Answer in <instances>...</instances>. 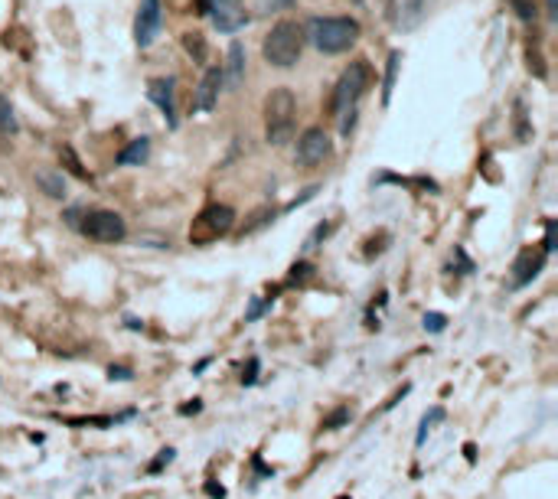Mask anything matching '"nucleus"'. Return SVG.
I'll return each instance as SVG.
<instances>
[{
  "mask_svg": "<svg viewBox=\"0 0 558 499\" xmlns=\"http://www.w3.org/2000/svg\"><path fill=\"white\" fill-rule=\"evenodd\" d=\"M304 39H310L320 52H347L360 39V23L349 17H313L304 30Z\"/></svg>",
  "mask_w": 558,
  "mask_h": 499,
  "instance_id": "f257e3e1",
  "label": "nucleus"
},
{
  "mask_svg": "<svg viewBox=\"0 0 558 499\" xmlns=\"http://www.w3.org/2000/svg\"><path fill=\"white\" fill-rule=\"evenodd\" d=\"M294 114H298V101L291 88H274L265 98V131H268V144L281 147L294 138Z\"/></svg>",
  "mask_w": 558,
  "mask_h": 499,
  "instance_id": "f03ea898",
  "label": "nucleus"
},
{
  "mask_svg": "<svg viewBox=\"0 0 558 499\" xmlns=\"http://www.w3.org/2000/svg\"><path fill=\"white\" fill-rule=\"evenodd\" d=\"M304 50V26L294 20H281L271 26V33L265 36V59L278 69H291L300 59Z\"/></svg>",
  "mask_w": 558,
  "mask_h": 499,
  "instance_id": "7ed1b4c3",
  "label": "nucleus"
},
{
  "mask_svg": "<svg viewBox=\"0 0 558 499\" xmlns=\"http://www.w3.org/2000/svg\"><path fill=\"white\" fill-rule=\"evenodd\" d=\"M232 222H236V213L229 206H209V209H203L193 219V225H189V242L193 245H209L219 235H225L232 229Z\"/></svg>",
  "mask_w": 558,
  "mask_h": 499,
  "instance_id": "20e7f679",
  "label": "nucleus"
},
{
  "mask_svg": "<svg viewBox=\"0 0 558 499\" xmlns=\"http://www.w3.org/2000/svg\"><path fill=\"white\" fill-rule=\"evenodd\" d=\"M366 85H369V69H366V63H353L347 72L340 75V82H336L333 112L336 114L353 112V108H356V101H360V95L366 92Z\"/></svg>",
  "mask_w": 558,
  "mask_h": 499,
  "instance_id": "39448f33",
  "label": "nucleus"
},
{
  "mask_svg": "<svg viewBox=\"0 0 558 499\" xmlns=\"http://www.w3.org/2000/svg\"><path fill=\"white\" fill-rule=\"evenodd\" d=\"M82 232H85L88 238L101 242V245H114V242H121V238L127 235V225H124V219L118 213H112V209H95V213L85 215Z\"/></svg>",
  "mask_w": 558,
  "mask_h": 499,
  "instance_id": "423d86ee",
  "label": "nucleus"
},
{
  "mask_svg": "<svg viewBox=\"0 0 558 499\" xmlns=\"http://www.w3.org/2000/svg\"><path fill=\"white\" fill-rule=\"evenodd\" d=\"M161 0H141V10H137L134 17V39L141 50H147L150 43L157 39V33H161Z\"/></svg>",
  "mask_w": 558,
  "mask_h": 499,
  "instance_id": "0eeeda50",
  "label": "nucleus"
},
{
  "mask_svg": "<svg viewBox=\"0 0 558 499\" xmlns=\"http://www.w3.org/2000/svg\"><path fill=\"white\" fill-rule=\"evenodd\" d=\"M330 157V138L323 127H307L298 140V163L300 167H317Z\"/></svg>",
  "mask_w": 558,
  "mask_h": 499,
  "instance_id": "6e6552de",
  "label": "nucleus"
},
{
  "mask_svg": "<svg viewBox=\"0 0 558 499\" xmlns=\"http://www.w3.org/2000/svg\"><path fill=\"white\" fill-rule=\"evenodd\" d=\"M206 13L212 17L216 30H223V33H236V30L245 26L242 0H206Z\"/></svg>",
  "mask_w": 558,
  "mask_h": 499,
  "instance_id": "1a4fd4ad",
  "label": "nucleus"
},
{
  "mask_svg": "<svg viewBox=\"0 0 558 499\" xmlns=\"http://www.w3.org/2000/svg\"><path fill=\"white\" fill-rule=\"evenodd\" d=\"M546 255H548L546 248H526V251H519V258H516V264H513V287L529 284V281L542 271Z\"/></svg>",
  "mask_w": 558,
  "mask_h": 499,
  "instance_id": "9d476101",
  "label": "nucleus"
},
{
  "mask_svg": "<svg viewBox=\"0 0 558 499\" xmlns=\"http://www.w3.org/2000/svg\"><path fill=\"white\" fill-rule=\"evenodd\" d=\"M223 82L229 85V92H236V88L245 82V50H242V43H232V46H229L225 69H223Z\"/></svg>",
  "mask_w": 558,
  "mask_h": 499,
  "instance_id": "9b49d317",
  "label": "nucleus"
},
{
  "mask_svg": "<svg viewBox=\"0 0 558 499\" xmlns=\"http://www.w3.org/2000/svg\"><path fill=\"white\" fill-rule=\"evenodd\" d=\"M219 85H223V69L212 65V69H206L203 82H199V92H196V108L199 112H209L212 105H216V98H219Z\"/></svg>",
  "mask_w": 558,
  "mask_h": 499,
  "instance_id": "f8f14e48",
  "label": "nucleus"
},
{
  "mask_svg": "<svg viewBox=\"0 0 558 499\" xmlns=\"http://www.w3.org/2000/svg\"><path fill=\"white\" fill-rule=\"evenodd\" d=\"M150 98L157 101V108L167 114V121L176 125V118H174V82H170V78H154V82H150Z\"/></svg>",
  "mask_w": 558,
  "mask_h": 499,
  "instance_id": "ddd939ff",
  "label": "nucleus"
},
{
  "mask_svg": "<svg viewBox=\"0 0 558 499\" xmlns=\"http://www.w3.org/2000/svg\"><path fill=\"white\" fill-rule=\"evenodd\" d=\"M147 157H150V140L137 138V140H131V147H124L121 153H118V163H121V167H141Z\"/></svg>",
  "mask_w": 558,
  "mask_h": 499,
  "instance_id": "4468645a",
  "label": "nucleus"
},
{
  "mask_svg": "<svg viewBox=\"0 0 558 499\" xmlns=\"http://www.w3.org/2000/svg\"><path fill=\"white\" fill-rule=\"evenodd\" d=\"M37 183L43 187L46 196H52V200H62V196H65V176L56 173V170H39Z\"/></svg>",
  "mask_w": 558,
  "mask_h": 499,
  "instance_id": "2eb2a0df",
  "label": "nucleus"
},
{
  "mask_svg": "<svg viewBox=\"0 0 558 499\" xmlns=\"http://www.w3.org/2000/svg\"><path fill=\"white\" fill-rule=\"evenodd\" d=\"M441 418H444V408H441V405H434L431 412H428V414H424V418H422V427H418V437H415V444H418V447H422V444H424V437H428V431H431V427L437 425Z\"/></svg>",
  "mask_w": 558,
  "mask_h": 499,
  "instance_id": "dca6fc26",
  "label": "nucleus"
},
{
  "mask_svg": "<svg viewBox=\"0 0 558 499\" xmlns=\"http://www.w3.org/2000/svg\"><path fill=\"white\" fill-rule=\"evenodd\" d=\"M174 457H176V450H174V447H163L161 454H157V457H154V460L147 463V474H150V476H154V474H161L163 467H170V463H174Z\"/></svg>",
  "mask_w": 558,
  "mask_h": 499,
  "instance_id": "f3484780",
  "label": "nucleus"
},
{
  "mask_svg": "<svg viewBox=\"0 0 558 499\" xmlns=\"http://www.w3.org/2000/svg\"><path fill=\"white\" fill-rule=\"evenodd\" d=\"M62 425H72V427H112L114 418H62Z\"/></svg>",
  "mask_w": 558,
  "mask_h": 499,
  "instance_id": "a211bd4d",
  "label": "nucleus"
},
{
  "mask_svg": "<svg viewBox=\"0 0 558 499\" xmlns=\"http://www.w3.org/2000/svg\"><path fill=\"white\" fill-rule=\"evenodd\" d=\"M398 52H392L389 56V72H385V88H382V101H389V95H392V85H395V72H398Z\"/></svg>",
  "mask_w": 558,
  "mask_h": 499,
  "instance_id": "6ab92c4d",
  "label": "nucleus"
},
{
  "mask_svg": "<svg viewBox=\"0 0 558 499\" xmlns=\"http://www.w3.org/2000/svg\"><path fill=\"white\" fill-rule=\"evenodd\" d=\"M0 131H17V118H13V108L7 98H0Z\"/></svg>",
  "mask_w": 558,
  "mask_h": 499,
  "instance_id": "aec40b11",
  "label": "nucleus"
},
{
  "mask_svg": "<svg viewBox=\"0 0 558 499\" xmlns=\"http://www.w3.org/2000/svg\"><path fill=\"white\" fill-rule=\"evenodd\" d=\"M347 421H349V408H336V412L333 414H327V418H323V431H336V427H340V425H347Z\"/></svg>",
  "mask_w": 558,
  "mask_h": 499,
  "instance_id": "412c9836",
  "label": "nucleus"
},
{
  "mask_svg": "<svg viewBox=\"0 0 558 499\" xmlns=\"http://www.w3.org/2000/svg\"><path fill=\"white\" fill-rule=\"evenodd\" d=\"M62 160L69 163V170H72L79 180H88V173H85V167L79 163V157H75V150L72 147H62Z\"/></svg>",
  "mask_w": 558,
  "mask_h": 499,
  "instance_id": "4be33fe9",
  "label": "nucleus"
},
{
  "mask_svg": "<svg viewBox=\"0 0 558 499\" xmlns=\"http://www.w3.org/2000/svg\"><path fill=\"white\" fill-rule=\"evenodd\" d=\"M447 326V317L444 313H424V330H431V333H441Z\"/></svg>",
  "mask_w": 558,
  "mask_h": 499,
  "instance_id": "5701e85b",
  "label": "nucleus"
},
{
  "mask_svg": "<svg viewBox=\"0 0 558 499\" xmlns=\"http://www.w3.org/2000/svg\"><path fill=\"white\" fill-rule=\"evenodd\" d=\"M203 493L209 499H225V487L223 483H216V480H206V483H203Z\"/></svg>",
  "mask_w": 558,
  "mask_h": 499,
  "instance_id": "b1692460",
  "label": "nucleus"
},
{
  "mask_svg": "<svg viewBox=\"0 0 558 499\" xmlns=\"http://www.w3.org/2000/svg\"><path fill=\"white\" fill-rule=\"evenodd\" d=\"M183 43H186V50H189V52H196L199 59H203V52H206V46H203V39H199V33H186V39H183Z\"/></svg>",
  "mask_w": 558,
  "mask_h": 499,
  "instance_id": "393cba45",
  "label": "nucleus"
},
{
  "mask_svg": "<svg viewBox=\"0 0 558 499\" xmlns=\"http://www.w3.org/2000/svg\"><path fill=\"white\" fill-rule=\"evenodd\" d=\"M258 379V359H248V369L242 372V385H251Z\"/></svg>",
  "mask_w": 558,
  "mask_h": 499,
  "instance_id": "a878e982",
  "label": "nucleus"
},
{
  "mask_svg": "<svg viewBox=\"0 0 558 499\" xmlns=\"http://www.w3.org/2000/svg\"><path fill=\"white\" fill-rule=\"evenodd\" d=\"M516 7H519V17H522V20H533V17H535V7L529 3V0H516Z\"/></svg>",
  "mask_w": 558,
  "mask_h": 499,
  "instance_id": "bb28decb",
  "label": "nucleus"
},
{
  "mask_svg": "<svg viewBox=\"0 0 558 499\" xmlns=\"http://www.w3.org/2000/svg\"><path fill=\"white\" fill-rule=\"evenodd\" d=\"M203 412V401L193 399V401H186V405H180V414H199Z\"/></svg>",
  "mask_w": 558,
  "mask_h": 499,
  "instance_id": "cd10ccee",
  "label": "nucleus"
},
{
  "mask_svg": "<svg viewBox=\"0 0 558 499\" xmlns=\"http://www.w3.org/2000/svg\"><path fill=\"white\" fill-rule=\"evenodd\" d=\"M307 271H310L307 264H294V268H291V277H294V281H298V277H307Z\"/></svg>",
  "mask_w": 558,
  "mask_h": 499,
  "instance_id": "c85d7f7f",
  "label": "nucleus"
},
{
  "mask_svg": "<svg viewBox=\"0 0 558 499\" xmlns=\"http://www.w3.org/2000/svg\"><path fill=\"white\" fill-rule=\"evenodd\" d=\"M464 457H467V460H477V447H473V444H464Z\"/></svg>",
  "mask_w": 558,
  "mask_h": 499,
  "instance_id": "c756f323",
  "label": "nucleus"
},
{
  "mask_svg": "<svg viewBox=\"0 0 558 499\" xmlns=\"http://www.w3.org/2000/svg\"><path fill=\"white\" fill-rule=\"evenodd\" d=\"M108 375H112V379H131V372H127V369H114V365H112V372H108Z\"/></svg>",
  "mask_w": 558,
  "mask_h": 499,
  "instance_id": "7c9ffc66",
  "label": "nucleus"
},
{
  "mask_svg": "<svg viewBox=\"0 0 558 499\" xmlns=\"http://www.w3.org/2000/svg\"><path fill=\"white\" fill-rule=\"evenodd\" d=\"M548 13H552V17H558V0H548Z\"/></svg>",
  "mask_w": 558,
  "mask_h": 499,
  "instance_id": "2f4dec72",
  "label": "nucleus"
},
{
  "mask_svg": "<svg viewBox=\"0 0 558 499\" xmlns=\"http://www.w3.org/2000/svg\"><path fill=\"white\" fill-rule=\"evenodd\" d=\"M340 499H349V496H340Z\"/></svg>",
  "mask_w": 558,
  "mask_h": 499,
  "instance_id": "473e14b6",
  "label": "nucleus"
}]
</instances>
